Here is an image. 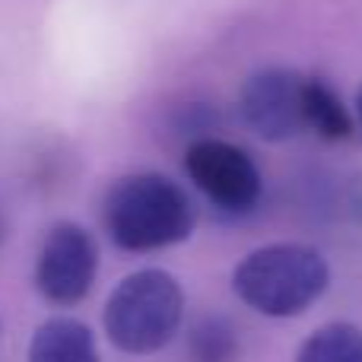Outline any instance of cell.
<instances>
[{
    "label": "cell",
    "instance_id": "obj_1",
    "mask_svg": "<svg viewBox=\"0 0 362 362\" xmlns=\"http://www.w3.org/2000/svg\"><path fill=\"white\" fill-rule=\"evenodd\" d=\"M102 223L118 248L159 251L191 238L197 206L172 178L159 172H134L105 191Z\"/></svg>",
    "mask_w": 362,
    "mask_h": 362
},
{
    "label": "cell",
    "instance_id": "obj_2",
    "mask_svg": "<svg viewBox=\"0 0 362 362\" xmlns=\"http://www.w3.org/2000/svg\"><path fill=\"white\" fill-rule=\"evenodd\" d=\"M331 283L325 255L312 245L280 242L245 255L232 270L235 296L264 318H296L308 312Z\"/></svg>",
    "mask_w": 362,
    "mask_h": 362
},
{
    "label": "cell",
    "instance_id": "obj_3",
    "mask_svg": "<svg viewBox=\"0 0 362 362\" xmlns=\"http://www.w3.org/2000/svg\"><path fill=\"white\" fill-rule=\"evenodd\" d=\"M185 318V293L165 270H137L112 289L102 312L105 334L121 353L150 356L172 344Z\"/></svg>",
    "mask_w": 362,
    "mask_h": 362
},
{
    "label": "cell",
    "instance_id": "obj_4",
    "mask_svg": "<svg viewBox=\"0 0 362 362\" xmlns=\"http://www.w3.org/2000/svg\"><path fill=\"white\" fill-rule=\"evenodd\" d=\"M185 172L216 210L232 213V216L255 210L264 191L257 163L229 140H194L185 153Z\"/></svg>",
    "mask_w": 362,
    "mask_h": 362
},
{
    "label": "cell",
    "instance_id": "obj_5",
    "mask_svg": "<svg viewBox=\"0 0 362 362\" xmlns=\"http://www.w3.org/2000/svg\"><path fill=\"white\" fill-rule=\"evenodd\" d=\"M305 83L308 76L289 67H264L251 74L238 93V108L248 131L267 144H283L308 131Z\"/></svg>",
    "mask_w": 362,
    "mask_h": 362
},
{
    "label": "cell",
    "instance_id": "obj_6",
    "mask_svg": "<svg viewBox=\"0 0 362 362\" xmlns=\"http://www.w3.org/2000/svg\"><path fill=\"white\" fill-rule=\"evenodd\" d=\"M99 274V248L80 223H57L45 235L35 261V289L51 305H76Z\"/></svg>",
    "mask_w": 362,
    "mask_h": 362
},
{
    "label": "cell",
    "instance_id": "obj_7",
    "mask_svg": "<svg viewBox=\"0 0 362 362\" xmlns=\"http://www.w3.org/2000/svg\"><path fill=\"white\" fill-rule=\"evenodd\" d=\"M29 362H102L95 337L76 318H48L35 327Z\"/></svg>",
    "mask_w": 362,
    "mask_h": 362
},
{
    "label": "cell",
    "instance_id": "obj_8",
    "mask_svg": "<svg viewBox=\"0 0 362 362\" xmlns=\"http://www.w3.org/2000/svg\"><path fill=\"white\" fill-rule=\"evenodd\" d=\"M305 121L308 131H315L325 140H346L356 127L340 95L318 76H308L305 83Z\"/></svg>",
    "mask_w": 362,
    "mask_h": 362
},
{
    "label": "cell",
    "instance_id": "obj_9",
    "mask_svg": "<svg viewBox=\"0 0 362 362\" xmlns=\"http://www.w3.org/2000/svg\"><path fill=\"white\" fill-rule=\"evenodd\" d=\"M296 362H362V327L331 321L318 327L296 353Z\"/></svg>",
    "mask_w": 362,
    "mask_h": 362
},
{
    "label": "cell",
    "instance_id": "obj_10",
    "mask_svg": "<svg viewBox=\"0 0 362 362\" xmlns=\"http://www.w3.org/2000/svg\"><path fill=\"white\" fill-rule=\"evenodd\" d=\"M191 362H232L238 353L235 331L226 318H204L194 325L187 340Z\"/></svg>",
    "mask_w": 362,
    "mask_h": 362
},
{
    "label": "cell",
    "instance_id": "obj_11",
    "mask_svg": "<svg viewBox=\"0 0 362 362\" xmlns=\"http://www.w3.org/2000/svg\"><path fill=\"white\" fill-rule=\"evenodd\" d=\"M353 105H356V121H359V131H362V86L356 89V102H353Z\"/></svg>",
    "mask_w": 362,
    "mask_h": 362
},
{
    "label": "cell",
    "instance_id": "obj_12",
    "mask_svg": "<svg viewBox=\"0 0 362 362\" xmlns=\"http://www.w3.org/2000/svg\"><path fill=\"white\" fill-rule=\"evenodd\" d=\"M4 238H6V226H4V216H0V245H4Z\"/></svg>",
    "mask_w": 362,
    "mask_h": 362
}]
</instances>
